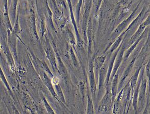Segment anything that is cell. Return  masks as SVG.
<instances>
[{
    "instance_id": "2",
    "label": "cell",
    "mask_w": 150,
    "mask_h": 114,
    "mask_svg": "<svg viewBox=\"0 0 150 114\" xmlns=\"http://www.w3.org/2000/svg\"><path fill=\"white\" fill-rule=\"evenodd\" d=\"M144 68L142 67L141 69L139 77L138 80L137 84L135 87V89L134 90V94H133V96L132 98V106H133V108H134L136 113H137V109H138V105L139 94V90H140L141 80L144 76Z\"/></svg>"
},
{
    "instance_id": "1",
    "label": "cell",
    "mask_w": 150,
    "mask_h": 114,
    "mask_svg": "<svg viewBox=\"0 0 150 114\" xmlns=\"http://www.w3.org/2000/svg\"><path fill=\"white\" fill-rule=\"evenodd\" d=\"M140 5V3L137 5L136 8L134 9L133 12H132V13L129 15V16L127 18L125 19L124 21L120 23V25L117 27L115 30L116 35H118V33L120 34L122 33L126 29L127 27V26L128 27L129 25L131 23V22L134 21V19L136 18V14L138 11Z\"/></svg>"
},
{
    "instance_id": "12",
    "label": "cell",
    "mask_w": 150,
    "mask_h": 114,
    "mask_svg": "<svg viewBox=\"0 0 150 114\" xmlns=\"http://www.w3.org/2000/svg\"><path fill=\"white\" fill-rule=\"evenodd\" d=\"M118 82V75L116 74L114 77V79L112 80V101L115 100L116 95H117Z\"/></svg>"
},
{
    "instance_id": "6",
    "label": "cell",
    "mask_w": 150,
    "mask_h": 114,
    "mask_svg": "<svg viewBox=\"0 0 150 114\" xmlns=\"http://www.w3.org/2000/svg\"><path fill=\"white\" fill-rule=\"evenodd\" d=\"M142 67V66L140 65L137 68L134 74L131 77V79L130 80V88H131V99H130V104H131V102H132V96L134 94V90L135 89V87H136L137 82L138 80L139 77L141 69Z\"/></svg>"
},
{
    "instance_id": "9",
    "label": "cell",
    "mask_w": 150,
    "mask_h": 114,
    "mask_svg": "<svg viewBox=\"0 0 150 114\" xmlns=\"http://www.w3.org/2000/svg\"><path fill=\"white\" fill-rule=\"evenodd\" d=\"M147 27L143 24L142 23L140 24V26H139L138 28L136 31V33H134L133 35L131 37L130 39L129 40V44H132L133 43L136 41V40L138 39L140 37V35L142 34V33L145 30V29Z\"/></svg>"
},
{
    "instance_id": "5",
    "label": "cell",
    "mask_w": 150,
    "mask_h": 114,
    "mask_svg": "<svg viewBox=\"0 0 150 114\" xmlns=\"http://www.w3.org/2000/svg\"><path fill=\"white\" fill-rule=\"evenodd\" d=\"M126 44H124L122 45V49L120 50V53L117 54V57H116V62H115V65L114 66V67L112 69V79L113 78L115 75H116V73L117 72V69L119 67L120 64L122 63V61L123 59V56L125 52V50H126Z\"/></svg>"
},
{
    "instance_id": "4",
    "label": "cell",
    "mask_w": 150,
    "mask_h": 114,
    "mask_svg": "<svg viewBox=\"0 0 150 114\" xmlns=\"http://www.w3.org/2000/svg\"><path fill=\"white\" fill-rule=\"evenodd\" d=\"M147 34H148V30L147 28H146L145 30L144 31V32L142 33V34L140 35V37L138 39L136 40V41L133 43L131 46L129 47V49L127 50L125 52L124 56V59L125 61H126L127 59L128 58L130 55V54L132 53V52L134 51V50L135 49L136 47H137L139 43L140 42L141 40L146 37Z\"/></svg>"
},
{
    "instance_id": "7",
    "label": "cell",
    "mask_w": 150,
    "mask_h": 114,
    "mask_svg": "<svg viewBox=\"0 0 150 114\" xmlns=\"http://www.w3.org/2000/svg\"><path fill=\"white\" fill-rule=\"evenodd\" d=\"M137 56H138V55H136L132 59V60L130 62L129 65L127 66L126 70H125L124 73L122 75V79L120 80V84H119V86H118V89L120 90L122 89V86L123 84L124 83L125 80L128 77L129 75L130 74L132 69V68L134 67V64L135 63V61H136V59L137 58Z\"/></svg>"
},
{
    "instance_id": "11",
    "label": "cell",
    "mask_w": 150,
    "mask_h": 114,
    "mask_svg": "<svg viewBox=\"0 0 150 114\" xmlns=\"http://www.w3.org/2000/svg\"><path fill=\"white\" fill-rule=\"evenodd\" d=\"M145 74L146 76L148 78L149 80V96L148 98V101L146 103V107H145V110H146L147 108L149 107V104L150 103V61L148 62V64H146V65L145 67Z\"/></svg>"
},
{
    "instance_id": "15",
    "label": "cell",
    "mask_w": 150,
    "mask_h": 114,
    "mask_svg": "<svg viewBox=\"0 0 150 114\" xmlns=\"http://www.w3.org/2000/svg\"><path fill=\"white\" fill-rule=\"evenodd\" d=\"M142 23L145 25L146 27H148L150 25V14L147 17V18L145 19V21L142 22Z\"/></svg>"
},
{
    "instance_id": "10",
    "label": "cell",
    "mask_w": 150,
    "mask_h": 114,
    "mask_svg": "<svg viewBox=\"0 0 150 114\" xmlns=\"http://www.w3.org/2000/svg\"><path fill=\"white\" fill-rule=\"evenodd\" d=\"M108 72L106 71L105 66H103L100 70V77H99V91L103 88L105 79L106 78Z\"/></svg>"
},
{
    "instance_id": "3",
    "label": "cell",
    "mask_w": 150,
    "mask_h": 114,
    "mask_svg": "<svg viewBox=\"0 0 150 114\" xmlns=\"http://www.w3.org/2000/svg\"><path fill=\"white\" fill-rule=\"evenodd\" d=\"M147 79L145 77L143 78L141 80L139 94L138 96V104L140 105L141 108H143L145 103L146 98V85H147Z\"/></svg>"
},
{
    "instance_id": "8",
    "label": "cell",
    "mask_w": 150,
    "mask_h": 114,
    "mask_svg": "<svg viewBox=\"0 0 150 114\" xmlns=\"http://www.w3.org/2000/svg\"><path fill=\"white\" fill-rule=\"evenodd\" d=\"M89 78H90V82L92 93L93 96H95L96 89L95 79H94V76L93 65L91 63L90 64V66H89Z\"/></svg>"
},
{
    "instance_id": "13",
    "label": "cell",
    "mask_w": 150,
    "mask_h": 114,
    "mask_svg": "<svg viewBox=\"0 0 150 114\" xmlns=\"http://www.w3.org/2000/svg\"><path fill=\"white\" fill-rule=\"evenodd\" d=\"M126 33V31H124L123 33H122V34L120 35V37L117 38L116 40L115 41V43L112 45V47L111 48V51H114L116 49H117V47H118V45H120V42H122V38H123V36L125 35V33Z\"/></svg>"
},
{
    "instance_id": "14",
    "label": "cell",
    "mask_w": 150,
    "mask_h": 114,
    "mask_svg": "<svg viewBox=\"0 0 150 114\" xmlns=\"http://www.w3.org/2000/svg\"><path fill=\"white\" fill-rule=\"evenodd\" d=\"M105 56H101L96 58V68L100 69L102 67V66L105 61Z\"/></svg>"
},
{
    "instance_id": "16",
    "label": "cell",
    "mask_w": 150,
    "mask_h": 114,
    "mask_svg": "<svg viewBox=\"0 0 150 114\" xmlns=\"http://www.w3.org/2000/svg\"><path fill=\"white\" fill-rule=\"evenodd\" d=\"M149 8H150V6H149Z\"/></svg>"
}]
</instances>
